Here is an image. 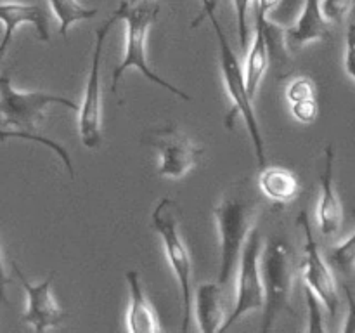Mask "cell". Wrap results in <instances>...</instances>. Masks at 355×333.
<instances>
[{
	"label": "cell",
	"mask_w": 355,
	"mask_h": 333,
	"mask_svg": "<svg viewBox=\"0 0 355 333\" xmlns=\"http://www.w3.org/2000/svg\"><path fill=\"white\" fill-rule=\"evenodd\" d=\"M121 9V19L127 24V47H125L123 59L120 65L113 69V76H111V92L116 96L118 94V83L123 73L128 68H137L146 78L151 83H156L162 89L168 90L173 96L180 97L184 101H191L184 90L177 89L173 83L166 82L159 75H156L148 65V52H146V40H148V31L151 24L156 21L158 16V6L153 0H139L137 3H130V0H123L120 3Z\"/></svg>",
	"instance_id": "cell-1"
},
{
	"label": "cell",
	"mask_w": 355,
	"mask_h": 333,
	"mask_svg": "<svg viewBox=\"0 0 355 333\" xmlns=\"http://www.w3.org/2000/svg\"><path fill=\"white\" fill-rule=\"evenodd\" d=\"M210 23L214 26L215 35L218 40V56H220V69L224 75L225 90H227L229 97H231V111L225 117V127L232 128L236 117H243L246 128H248L250 139L255 148L257 162H259L260 169L267 166L266 158V144H263L262 132H260L259 120L255 117V110H253V97L250 96L248 85H246V73L241 68V61L232 51L231 44L225 38L224 31H222L220 23H218L217 16L210 17Z\"/></svg>",
	"instance_id": "cell-2"
},
{
	"label": "cell",
	"mask_w": 355,
	"mask_h": 333,
	"mask_svg": "<svg viewBox=\"0 0 355 333\" xmlns=\"http://www.w3.org/2000/svg\"><path fill=\"white\" fill-rule=\"evenodd\" d=\"M257 200L246 193L225 194L224 200L215 207L214 215L220 236V271L218 283L227 284L229 278L239 266L243 246L253 231L257 219Z\"/></svg>",
	"instance_id": "cell-3"
},
{
	"label": "cell",
	"mask_w": 355,
	"mask_h": 333,
	"mask_svg": "<svg viewBox=\"0 0 355 333\" xmlns=\"http://www.w3.org/2000/svg\"><path fill=\"white\" fill-rule=\"evenodd\" d=\"M151 228L158 232L163 241L166 259L177 278L182 300V332H189L191 319H193V287H191V274H193V262H191L189 250L184 243L179 232V207L170 198H162L156 203L151 214Z\"/></svg>",
	"instance_id": "cell-4"
},
{
	"label": "cell",
	"mask_w": 355,
	"mask_h": 333,
	"mask_svg": "<svg viewBox=\"0 0 355 333\" xmlns=\"http://www.w3.org/2000/svg\"><path fill=\"white\" fill-rule=\"evenodd\" d=\"M266 305H263L262 332L272 330L277 316L288 309L293 287V255L290 246L283 239H272L267 243L260 257Z\"/></svg>",
	"instance_id": "cell-5"
},
{
	"label": "cell",
	"mask_w": 355,
	"mask_h": 333,
	"mask_svg": "<svg viewBox=\"0 0 355 333\" xmlns=\"http://www.w3.org/2000/svg\"><path fill=\"white\" fill-rule=\"evenodd\" d=\"M121 19V9L118 7L103 24L96 30V45H94L92 62H90L89 78H87L85 96L80 106L78 134L83 146L89 149L99 148L103 132H101V113H103V92H101V65H103V51L110 31L114 23Z\"/></svg>",
	"instance_id": "cell-6"
},
{
	"label": "cell",
	"mask_w": 355,
	"mask_h": 333,
	"mask_svg": "<svg viewBox=\"0 0 355 333\" xmlns=\"http://www.w3.org/2000/svg\"><path fill=\"white\" fill-rule=\"evenodd\" d=\"M49 104H61L73 111H80V106L71 99L55 94L33 90L21 92L14 89L12 82L6 73L0 76V111H2V127H14L21 130H35L38 121L44 120L45 108Z\"/></svg>",
	"instance_id": "cell-7"
},
{
	"label": "cell",
	"mask_w": 355,
	"mask_h": 333,
	"mask_svg": "<svg viewBox=\"0 0 355 333\" xmlns=\"http://www.w3.org/2000/svg\"><path fill=\"white\" fill-rule=\"evenodd\" d=\"M260 257H262V236H260L259 229H253L243 246L241 259H239L238 298H236L234 309L229 312L227 321L222 326V332L231 328L241 316L259 311L266 305Z\"/></svg>",
	"instance_id": "cell-8"
},
{
	"label": "cell",
	"mask_w": 355,
	"mask_h": 333,
	"mask_svg": "<svg viewBox=\"0 0 355 333\" xmlns=\"http://www.w3.org/2000/svg\"><path fill=\"white\" fill-rule=\"evenodd\" d=\"M144 141L158 151L159 176L170 179H180L191 172L203 155V148L194 144L175 125L153 128Z\"/></svg>",
	"instance_id": "cell-9"
},
{
	"label": "cell",
	"mask_w": 355,
	"mask_h": 333,
	"mask_svg": "<svg viewBox=\"0 0 355 333\" xmlns=\"http://www.w3.org/2000/svg\"><path fill=\"white\" fill-rule=\"evenodd\" d=\"M297 222L305 236V259L302 262L304 281L305 284H309L321 297L329 318L335 319L336 312H338L340 298L338 290H336L335 276H333V269L329 267L328 260L319 252V245L314 238V232H312V225L311 221H309L307 210H302L298 214Z\"/></svg>",
	"instance_id": "cell-10"
},
{
	"label": "cell",
	"mask_w": 355,
	"mask_h": 333,
	"mask_svg": "<svg viewBox=\"0 0 355 333\" xmlns=\"http://www.w3.org/2000/svg\"><path fill=\"white\" fill-rule=\"evenodd\" d=\"M12 269L17 274V278H19L28 297L26 311L21 316L23 323L30 325L35 333H45L49 328L61 325L66 319V312L59 307L51 288L55 274L51 273L44 281L33 284L24 278V274L21 273L16 262H12Z\"/></svg>",
	"instance_id": "cell-11"
},
{
	"label": "cell",
	"mask_w": 355,
	"mask_h": 333,
	"mask_svg": "<svg viewBox=\"0 0 355 333\" xmlns=\"http://www.w3.org/2000/svg\"><path fill=\"white\" fill-rule=\"evenodd\" d=\"M0 17L3 21V37L0 44V56H6L7 47L14 38L17 28L24 23L33 24L37 30L38 40L49 42V16L40 3H19V2H2L0 6Z\"/></svg>",
	"instance_id": "cell-12"
},
{
	"label": "cell",
	"mask_w": 355,
	"mask_h": 333,
	"mask_svg": "<svg viewBox=\"0 0 355 333\" xmlns=\"http://www.w3.org/2000/svg\"><path fill=\"white\" fill-rule=\"evenodd\" d=\"M333 176H335V148H333V144H328L324 151V170L319 176V180H321V201H319L318 210L319 228H321V232L324 236L336 234L343 221V208L335 191Z\"/></svg>",
	"instance_id": "cell-13"
},
{
	"label": "cell",
	"mask_w": 355,
	"mask_h": 333,
	"mask_svg": "<svg viewBox=\"0 0 355 333\" xmlns=\"http://www.w3.org/2000/svg\"><path fill=\"white\" fill-rule=\"evenodd\" d=\"M128 291H130V305L127 312V326L132 333H159L158 314L151 305L149 298L146 297L144 288H142L141 274L137 271H127L125 273Z\"/></svg>",
	"instance_id": "cell-14"
},
{
	"label": "cell",
	"mask_w": 355,
	"mask_h": 333,
	"mask_svg": "<svg viewBox=\"0 0 355 333\" xmlns=\"http://www.w3.org/2000/svg\"><path fill=\"white\" fill-rule=\"evenodd\" d=\"M331 24L326 19L319 0H305L297 24L293 28H286L288 47H302L309 42L328 40L331 37Z\"/></svg>",
	"instance_id": "cell-15"
},
{
	"label": "cell",
	"mask_w": 355,
	"mask_h": 333,
	"mask_svg": "<svg viewBox=\"0 0 355 333\" xmlns=\"http://www.w3.org/2000/svg\"><path fill=\"white\" fill-rule=\"evenodd\" d=\"M198 326L203 333L222 332V326L227 321L225 316L224 284L201 283L194 295Z\"/></svg>",
	"instance_id": "cell-16"
},
{
	"label": "cell",
	"mask_w": 355,
	"mask_h": 333,
	"mask_svg": "<svg viewBox=\"0 0 355 333\" xmlns=\"http://www.w3.org/2000/svg\"><path fill=\"white\" fill-rule=\"evenodd\" d=\"M259 187L266 198L276 205H286L297 200L302 191L298 177L283 166H266L259 176Z\"/></svg>",
	"instance_id": "cell-17"
},
{
	"label": "cell",
	"mask_w": 355,
	"mask_h": 333,
	"mask_svg": "<svg viewBox=\"0 0 355 333\" xmlns=\"http://www.w3.org/2000/svg\"><path fill=\"white\" fill-rule=\"evenodd\" d=\"M270 61L269 44H267L266 31H263L262 21L255 17V35H253V44L248 52V59H246V85H248L250 96H255L259 90L260 82H262L263 75L267 71V66Z\"/></svg>",
	"instance_id": "cell-18"
},
{
	"label": "cell",
	"mask_w": 355,
	"mask_h": 333,
	"mask_svg": "<svg viewBox=\"0 0 355 333\" xmlns=\"http://www.w3.org/2000/svg\"><path fill=\"white\" fill-rule=\"evenodd\" d=\"M49 3H51V9L54 12V16L58 17L59 33L62 37H68L69 28L75 23L85 19H94L99 14L97 9L83 7L78 0H49Z\"/></svg>",
	"instance_id": "cell-19"
},
{
	"label": "cell",
	"mask_w": 355,
	"mask_h": 333,
	"mask_svg": "<svg viewBox=\"0 0 355 333\" xmlns=\"http://www.w3.org/2000/svg\"><path fill=\"white\" fill-rule=\"evenodd\" d=\"M352 215L355 222V208L352 210ZM326 260H328L329 267L342 278L352 276L355 273V231L347 241L331 248Z\"/></svg>",
	"instance_id": "cell-20"
},
{
	"label": "cell",
	"mask_w": 355,
	"mask_h": 333,
	"mask_svg": "<svg viewBox=\"0 0 355 333\" xmlns=\"http://www.w3.org/2000/svg\"><path fill=\"white\" fill-rule=\"evenodd\" d=\"M26 139V141H35V142H40V144H45L49 149H51L52 153H55V155L59 156V158L62 160V163H64L66 170H68L69 177L71 179H75V166H73V160L71 156H69V153L66 151V148L62 144H59L58 141H54V139H49V137H44V135H38L35 134V130H21V128H17V130H9L7 127H2V141H7V139Z\"/></svg>",
	"instance_id": "cell-21"
},
{
	"label": "cell",
	"mask_w": 355,
	"mask_h": 333,
	"mask_svg": "<svg viewBox=\"0 0 355 333\" xmlns=\"http://www.w3.org/2000/svg\"><path fill=\"white\" fill-rule=\"evenodd\" d=\"M305 302H307L309 307V325H307V332L312 333H322L324 332V319H322V311L321 305L322 300L314 290H312L309 284H305Z\"/></svg>",
	"instance_id": "cell-22"
},
{
	"label": "cell",
	"mask_w": 355,
	"mask_h": 333,
	"mask_svg": "<svg viewBox=\"0 0 355 333\" xmlns=\"http://www.w3.org/2000/svg\"><path fill=\"white\" fill-rule=\"evenodd\" d=\"M255 0H234L236 9V23H238V35L239 44H241L243 51L248 47V37H250V26H248V14Z\"/></svg>",
	"instance_id": "cell-23"
},
{
	"label": "cell",
	"mask_w": 355,
	"mask_h": 333,
	"mask_svg": "<svg viewBox=\"0 0 355 333\" xmlns=\"http://www.w3.org/2000/svg\"><path fill=\"white\" fill-rule=\"evenodd\" d=\"M286 97L291 103H298V101L305 99H314L315 97V85L311 78L307 76H298L293 82L288 85L286 89Z\"/></svg>",
	"instance_id": "cell-24"
},
{
	"label": "cell",
	"mask_w": 355,
	"mask_h": 333,
	"mask_svg": "<svg viewBox=\"0 0 355 333\" xmlns=\"http://www.w3.org/2000/svg\"><path fill=\"white\" fill-rule=\"evenodd\" d=\"M321 6L329 23H342L352 10L354 0H322Z\"/></svg>",
	"instance_id": "cell-25"
},
{
	"label": "cell",
	"mask_w": 355,
	"mask_h": 333,
	"mask_svg": "<svg viewBox=\"0 0 355 333\" xmlns=\"http://www.w3.org/2000/svg\"><path fill=\"white\" fill-rule=\"evenodd\" d=\"M319 108L318 101L314 99H305L298 101V103H291V114L297 118L300 123H312L318 118Z\"/></svg>",
	"instance_id": "cell-26"
},
{
	"label": "cell",
	"mask_w": 355,
	"mask_h": 333,
	"mask_svg": "<svg viewBox=\"0 0 355 333\" xmlns=\"http://www.w3.org/2000/svg\"><path fill=\"white\" fill-rule=\"evenodd\" d=\"M345 71L355 80V24H350L345 38Z\"/></svg>",
	"instance_id": "cell-27"
},
{
	"label": "cell",
	"mask_w": 355,
	"mask_h": 333,
	"mask_svg": "<svg viewBox=\"0 0 355 333\" xmlns=\"http://www.w3.org/2000/svg\"><path fill=\"white\" fill-rule=\"evenodd\" d=\"M343 290L347 293V302H349V314L345 318V325H343V332L355 333V297L347 283H343Z\"/></svg>",
	"instance_id": "cell-28"
},
{
	"label": "cell",
	"mask_w": 355,
	"mask_h": 333,
	"mask_svg": "<svg viewBox=\"0 0 355 333\" xmlns=\"http://www.w3.org/2000/svg\"><path fill=\"white\" fill-rule=\"evenodd\" d=\"M217 6H218V0H201V10L200 14H198L196 19L191 23V28H198L205 19H207V17L210 19V17L217 16V14H215Z\"/></svg>",
	"instance_id": "cell-29"
},
{
	"label": "cell",
	"mask_w": 355,
	"mask_h": 333,
	"mask_svg": "<svg viewBox=\"0 0 355 333\" xmlns=\"http://www.w3.org/2000/svg\"><path fill=\"white\" fill-rule=\"evenodd\" d=\"M257 6L263 7V9H267L270 12V10L274 9V7H277L281 3V0H255Z\"/></svg>",
	"instance_id": "cell-30"
},
{
	"label": "cell",
	"mask_w": 355,
	"mask_h": 333,
	"mask_svg": "<svg viewBox=\"0 0 355 333\" xmlns=\"http://www.w3.org/2000/svg\"><path fill=\"white\" fill-rule=\"evenodd\" d=\"M139 2V0H130V3H137Z\"/></svg>",
	"instance_id": "cell-31"
}]
</instances>
